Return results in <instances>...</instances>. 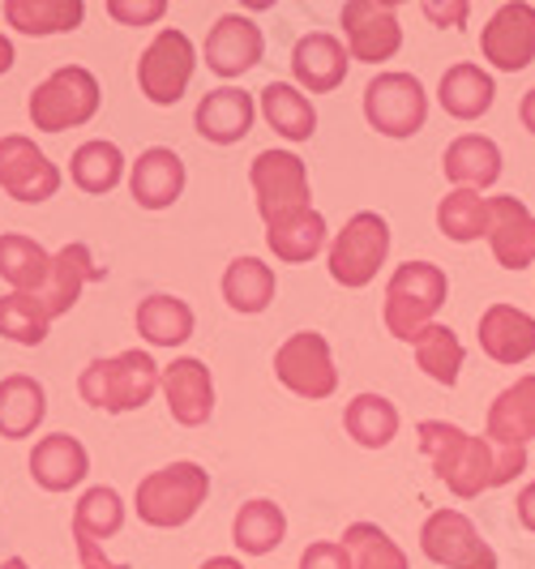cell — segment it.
Instances as JSON below:
<instances>
[{"label": "cell", "mask_w": 535, "mask_h": 569, "mask_svg": "<svg viewBox=\"0 0 535 569\" xmlns=\"http://www.w3.org/2000/svg\"><path fill=\"white\" fill-rule=\"evenodd\" d=\"M442 171H446L450 184L479 193V189L497 184V176H502V150H497L493 138H484V133H463V138H454L446 146Z\"/></svg>", "instance_id": "d4e9b609"}, {"label": "cell", "mask_w": 535, "mask_h": 569, "mask_svg": "<svg viewBox=\"0 0 535 569\" xmlns=\"http://www.w3.org/2000/svg\"><path fill=\"white\" fill-rule=\"evenodd\" d=\"M347 69H351V57L330 30H313L291 48V73H296L300 90H309V94L338 90L347 82Z\"/></svg>", "instance_id": "ffe728a7"}, {"label": "cell", "mask_w": 535, "mask_h": 569, "mask_svg": "<svg viewBox=\"0 0 535 569\" xmlns=\"http://www.w3.org/2000/svg\"><path fill=\"white\" fill-rule=\"evenodd\" d=\"M129 193L141 210H168L185 193V163L168 146L141 150L138 163L129 168Z\"/></svg>", "instance_id": "44dd1931"}, {"label": "cell", "mask_w": 535, "mask_h": 569, "mask_svg": "<svg viewBox=\"0 0 535 569\" xmlns=\"http://www.w3.org/2000/svg\"><path fill=\"white\" fill-rule=\"evenodd\" d=\"M48 317L43 309L30 300L27 291H9V296H0V335L13 342H22V347H39V342L48 339Z\"/></svg>", "instance_id": "60d3db41"}, {"label": "cell", "mask_w": 535, "mask_h": 569, "mask_svg": "<svg viewBox=\"0 0 535 569\" xmlns=\"http://www.w3.org/2000/svg\"><path fill=\"white\" fill-rule=\"evenodd\" d=\"M300 569H351V557L338 540H317L300 552Z\"/></svg>", "instance_id": "b9f144b4"}, {"label": "cell", "mask_w": 535, "mask_h": 569, "mask_svg": "<svg viewBox=\"0 0 535 569\" xmlns=\"http://www.w3.org/2000/svg\"><path fill=\"white\" fill-rule=\"evenodd\" d=\"M518 120L527 124V133H535V86L523 94V103H518Z\"/></svg>", "instance_id": "bcb514c9"}, {"label": "cell", "mask_w": 535, "mask_h": 569, "mask_svg": "<svg viewBox=\"0 0 535 569\" xmlns=\"http://www.w3.org/2000/svg\"><path fill=\"white\" fill-rule=\"evenodd\" d=\"M0 189L18 201H48L57 198L60 171L30 138L9 133L0 138Z\"/></svg>", "instance_id": "5bb4252c"}, {"label": "cell", "mask_w": 535, "mask_h": 569, "mask_svg": "<svg viewBox=\"0 0 535 569\" xmlns=\"http://www.w3.org/2000/svg\"><path fill=\"white\" fill-rule=\"evenodd\" d=\"M484 437L493 446H514V450H527V441H535V372L518 377L493 399Z\"/></svg>", "instance_id": "603a6c76"}, {"label": "cell", "mask_w": 535, "mask_h": 569, "mask_svg": "<svg viewBox=\"0 0 535 569\" xmlns=\"http://www.w3.org/2000/svg\"><path fill=\"white\" fill-rule=\"evenodd\" d=\"M420 548L442 569H497L493 543L476 531L463 510H433L420 527Z\"/></svg>", "instance_id": "9c48e42d"}, {"label": "cell", "mask_w": 535, "mask_h": 569, "mask_svg": "<svg viewBox=\"0 0 535 569\" xmlns=\"http://www.w3.org/2000/svg\"><path fill=\"white\" fill-rule=\"evenodd\" d=\"M86 18L82 0H9L4 4V22L22 34H65V30H78Z\"/></svg>", "instance_id": "f1b7e54d"}, {"label": "cell", "mask_w": 535, "mask_h": 569, "mask_svg": "<svg viewBox=\"0 0 535 569\" xmlns=\"http://www.w3.org/2000/svg\"><path fill=\"white\" fill-rule=\"evenodd\" d=\"M484 236L502 270H527L535 261V214L518 198H488Z\"/></svg>", "instance_id": "9a60e30c"}, {"label": "cell", "mask_w": 535, "mask_h": 569, "mask_svg": "<svg viewBox=\"0 0 535 569\" xmlns=\"http://www.w3.org/2000/svg\"><path fill=\"white\" fill-rule=\"evenodd\" d=\"M467 0H454V4H437V0H428L424 4V13L437 22V27H463V18H467Z\"/></svg>", "instance_id": "ee69618b"}, {"label": "cell", "mask_w": 535, "mask_h": 569, "mask_svg": "<svg viewBox=\"0 0 535 569\" xmlns=\"http://www.w3.org/2000/svg\"><path fill=\"white\" fill-rule=\"evenodd\" d=\"M159 377H164V369L146 351H120L112 360H90L78 377V390L90 407L120 416V411L146 407L150 395L159 390Z\"/></svg>", "instance_id": "3957f363"}, {"label": "cell", "mask_w": 535, "mask_h": 569, "mask_svg": "<svg viewBox=\"0 0 535 569\" xmlns=\"http://www.w3.org/2000/svg\"><path fill=\"white\" fill-rule=\"evenodd\" d=\"M416 432H420V450L433 462L437 480L463 501H472L488 488L509 485L527 471V450L493 446L488 437H472L446 420H424Z\"/></svg>", "instance_id": "6da1fadb"}, {"label": "cell", "mask_w": 535, "mask_h": 569, "mask_svg": "<svg viewBox=\"0 0 535 569\" xmlns=\"http://www.w3.org/2000/svg\"><path fill=\"white\" fill-rule=\"evenodd\" d=\"M266 244H270V253L279 257V261H291V266L313 261L326 249V219L317 210H300V214H291L283 223H270L266 228Z\"/></svg>", "instance_id": "836d02e7"}, {"label": "cell", "mask_w": 535, "mask_h": 569, "mask_svg": "<svg viewBox=\"0 0 535 569\" xmlns=\"http://www.w3.org/2000/svg\"><path fill=\"white\" fill-rule=\"evenodd\" d=\"M275 377L300 399H330L338 390V369L330 356V342L317 330H300L275 351Z\"/></svg>", "instance_id": "8fae6325"}, {"label": "cell", "mask_w": 535, "mask_h": 569, "mask_svg": "<svg viewBox=\"0 0 535 569\" xmlns=\"http://www.w3.org/2000/svg\"><path fill=\"white\" fill-rule=\"evenodd\" d=\"M386 257H390V223L377 210H360L330 240V257L326 261H330V279L338 287L356 291V287H368L377 279Z\"/></svg>", "instance_id": "5b68a950"}, {"label": "cell", "mask_w": 535, "mask_h": 569, "mask_svg": "<svg viewBox=\"0 0 535 569\" xmlns=\"http://www.w3.org/2000/svg\"><path fill=\"white\" fill-rule=\"evenodd\" d=\"M194 64H198V52H194L189 34L176 27L159 30L155 43H150L138 60L141 94H146L150 103H159V108L180 103V94L189 90V78H194Z\"/></svg>", "instance_id": "30bf717a"}, {"label": "cell", "mask_w": 535, "mask_h": 569, "mask_svg": "<svg viewBox=\"0 0 535 569\" xmlns=\"http://www.w3.org/2000/svg\"><path fill=\"white\" fill-rule=\"evenodd\" d=\"M120 527H125V501L116 488L99 485L82 492V501L73 510V540H90L103 548V540L120 536Z\"/></svg>", "instance_id": "8d00e7d4"}, {"label": "cell", "mask_w": 535, "mask_h": 569, "mask_svg": "<svg viewBox=\"0 0 535 569\" xmlns=\"http://www.w3.org/2000/svg\"><path fill=\"white\" fill-rule=\"evenodd\" d=\"M261 52H266L261 27L240 18V13H224L206 34V69L219 73V78L249 73L254 64H261Z\"/></svg>", "instance_id": "2e32d148"}, {"label": "cell", "mask_w": 535, "mask_h": 569, "mask_svg": "<svg viewBox=\"0 0 535 569\" xmlns=\"http://www.w3.org/2000/svg\"><path fill=\"white\" fill-rule=\"evenodd\" d=\"M514 506H518V522L535 536V480L518 492V501H514Z\"/></svg>", "instance_id": "f6af8a7d"}, {"label": "cell", "mask_w": 535, "mask_h": 569, "mask_svg": "<svg viewBox=\"0 0 535 569\" xmlns=\"http://www.w3.org/2000/svg\"><path fill=\"white\" fill-rule=\"evenodd\" d=\"M437 228L450 236L454 244H472L488 231V198H479L472 189H454L437 206Z\"/></svg>", "instance_id": "f35d334b"}, {"label": "cell", "mask_w": 535, "mask_h": 569, "mask_svg": "<svg viewBox=\"0 0 535 569\" xmlns=\"http://www.w3.org/2000/svg\"><path fill=\"white\" fill-rule=\"evenodd\" d=\"M206 497H210V476L198 462H171L141 480L133 506L146 527L171 531V527H185L206 506Z\"/></svg>", "instance_id": "277c9868"}, {"label": "cell", "mask_w": 535, "mask_h": 569, "mask_svg": "<svg viewBox=\"0 0 535 569\" xmlns=\"http://www.w3.org/2000/svg\"><path fill=\"white\" fill-rule=\"evenodd\" d=\"M249 180H254L257 210H261L266 228L300 214V210H313L309 171L291 150H261L254 159V168H249Z\"/></svg>", "instance_id": "52a82bcc"}, {"label": "cell", "mask_w": 535, "mask_h": 569, "mask_svg": "<svg viewBox=\"0 0 535 569\" xmlns=\"http://www.w3.org/2000/svg\"><path fill=\"white\" fill-rule=\"evenodd\" d=\"M254 116H257L254 94H245L240 86H219V90H210V94L198 103L194 124H198V133L206 138V142L231 146V142H245V138H249Z\"/></svg>", "instance_id": "7402d4cb"}, {"label": "cell", "mask_w": 535, "mask_h": 569, "mask_svg": "<svg viewBox=\"0 0 535 569\" xmlns=\"http://www.w3.org/2000/svg\"><path fill=\"white\" fill-rule=\"evenodd\" d=\"M48 416V395L43 386L27 377V372H13L0 381V437L4 441H22L34 428L43 425Z\"/></svg>", "instance_id": "4316f807"}, {"label": "cell", "mask_w": 535, "mask_h": 569, "mask_svg": "<svg viewBox=\"0 0 535 569\" xmlns=\"http://www.w3.org/2000/svg\"><path fill=\"white\" fill-rule=\"evenodd\" d=\"M201 569H245V566H240L236 557H210V561H206Z\"/></svg>", "instance_id": "c3c4849f"}, {"label": "cell", "mask_w": 535, "mask_h": 569, "mask_svg": "<svg viewBox=\"0 0 535 569\" xmlns=\"http://www.w3.org/2000/svg\"><path fill=\"white\" fill-rule=\"evenodd\" d=\"M13 69V43L0 34V73H9Z\"/></svg>", "instance_id": "7dc6e473"}, {"label": "cell", "mask_w": 535, "mask_h": 569, "mask_svg": "<svg viewBox=\"0 0 535 569\" xmlns=\"http://www.w3.org/2000/svg\"><path fill=\"white\" fill-rule=\"evenodd\" d=\"M108 13H112L116 22H125V27H146V22H159V18L168 13V4H164V0H146V4L112 0V4H108Z\"/></svg>", "instance_id": "7bdbcfd3"}, {"label": "cell", "mask_w": 535, "mask_h": 569, "mask_svg": "<svg viewBox=\"0 0 535 569\" xmlns=\"http://www.w3.org/2000/svg\"><path fill=\"white\" fill-rule=\"evenodd\" d=\"M437 99H442L446 116H454V120H479V116L493 108L497 86H493V78H488L479 64L458 60V64H450V69L442 73Z\"/></svg>", "instance_id": "484cf974"}, {"label": "cell", "mask_w": 535, "mask_h": 569, "mask_svg": "<svg viewBox=\"0 0 535 569\" xmlns=\"http://www.w3.org/2000/svg\"><path fill=\"white\" fill-rule=\"evenodd\" d=\"M69 176H73V184L82 193L103 198V193H112L116 184H120V176H125V154H120L116 142H82L73 150V159H69Z\"/></svg>", "instance_id": "d590c367"}, {"label": "cell", "mask_w": 535, "mask_h": 569, "mask_svg": "<svg viewBox=\"0 0 535 569\" xmlns=\"http://www.w3.org/2000/svg\"><path fill=\"white\" fill-rule=\"evenodd\" d=\"M48 270H52V253L30 240V236H0V279L13 287V291H39L48 283Z\"/></svg>", "instance_id": "1f68e13d"}, {"label": "cell", "mask_w": 535, "mask_h": 569, "mask_svg": "<svg viewBox=\"0 0 535 569\" xmlns=\"http://www.w3.org/2000/svg\"><path fill=\"white\" fill-rule=\"evenodd\" d=\"M479 351L493 365H523L535 356V317L514 305H488L479 313Z\"/></svg>", "instance_id": "d6986e66"}, {"label": "cell", "mask_w": 535, "mask_h": 569, "mask_svg": "<svg viewBox=\"0 0 535 569\" xmlns=\"http://www.w3.org/2000/svg\"><path fill=\"white\" fill-rule=\"evenodd\" d=\"M99 112V82L82 64H65L43 86H34L30 94V120L43 133H60V129H78L90 116Z\"/></svg>", "instance_id": "8992f818"}, {"label": "cell", "mask_w": 535, "mask_h": 569, "mask_svg": "<svg viewBox=\"0 0 535 569\" xmlns=\"http://www.w3.org/2000/svg\"><path fill=\"white\" fill-rule=\"evenodd\" d=\"M159 386H164V399H168V411L176 425L201 428L215 416V381H210V369L194 356L171 360L164 377H159Z\"/></svg>", "instance_id": "e0dca14e"}, {"label": "cell", "mask_w": 535, "mask_h": 569, "mask_svg": "<svg viewBox=\"0 0 535 569\" xmlns=\"http://www.w3.org/2000/svg\"><path fill=\"white\" fill-rule=\"evenodd\" d=\"M365 120L386 138H412L428 120V94L416 73H377L365 86Z\"/></svg>", "instance_id": "ba28073f"}, {"label": "cell", "mask_w": 535, "mask_h": 569, "mask_svg": "<svg viewBox=\"0 0 535 569\" xmlns=\"http://www.w3.org/2000/svg\"><path fill=\"white\" fill-rule=\"evenodd\" d=\"M90 471V458H86V446L69 432H52L43 437L34 450H30V476L34 485L48 488V492H69L78 488Z\"/></svg>", "instance_id": "cb8c5ba5"}, {"label": "cell", "mask_w": 535, "mask_h": 569, "mask_svg": "<svg viewBox=\"0 0 535 569\" xmlns=\"http://www.w3.org/2000/svg\"><path fill=\"white\" fill-rule=\"evenodd\" d=\"M343 425L365 450H386L398 437V407L386 395H356L343 411Z\"/></svg>", "instance_id": "e575fe53"}, {"label": "cell", "mask_w": 535, "mask_h": 569, "mask_svg": "<svg viewBox=\"0 0 535 569\" xmlns=\"http://www.w3.org/2000/svg\"><path fill=\"white\" fill-rule=\"evenodd\" d=\"M261 116L287 142H309L317 133V112H313L309 94L291 82H270L261 90Z\"/></svg>", "instance_id": "83f0119b"}, {"label": "cell", "mask_w": 535, "mask_h": 569, "mask_svg": "<svg viewBox=\"0 0 535 569\" xmlns=\"http://www.w3.org/2000/svg\"><path fill=\"white\" fill-rule=\"evenodd\" d=\"M479 52L502 73L527 69L535 60V4H527V0L502 4L488 18V27L479 30Z\"/></svg>", "instance_id": "7c38bea8"}, {"label": "cell", "mask_w": 535, "mask_h": 569, "mask_svg": "<svg viewBox=\"0 0 535 569\" xmlns=\"http://www.w3.org/2000/svg\"><path fill=\"white\" fill-rule=\"evenodd\" d=\"M343 34H347V57L365 60V64H382L403 48V27H398L390 0L343 4Z\"/></svg>", "instance_id": "4fadbf2b"}, {"label": "cell", "mask_w": 535, "mask_h": 569, "mask_svg": "<svg viewBox=\"0 0 535 569\" xmlns=\"http://www.w3.org/2000/svg\"><path fill=\"white\" fill-rule=\"evenodd\" d=\"M275 270L261 257H236L224 274V300L236 313H261L275 300Z\"/></svg>", "instance_id": "f546056e"}, {"label": "cell", "mask_w": 535, "mask_h": 569, "mask_svg": "<svg viewBox=\"0 0 535 569\" xmlns=\"http://www.w3.org/2000/svg\"><path fill=\"white\" fill-rule=\"evenodd\" d=\"M283 536H287V513H283L275 501H266V497L240 506L236 522H231V540H236L240 552H249V557L275 552L283 543Z\"/></svg>", "instance_id": "d6a6232c"}, {"label": "cell", "mask_w": 535, "mask_h": 569, "mask_svg": "<svg viewBox=\"0 0 535 569\" xmlns=\"http://www.w3.org/2000/svg\"><path fill=\"white\" fill-rule=\"evenodd\" d=\"M95 279H103V270L95 266V257L86 244H65L57 257H52V270H48V283L39 287V291H27L30 300L43 309L48 321H57L60 313H69L73 305H78V296H82L86 283H95Z\"/></svg>", "instance_id": "ac0fdd59"}, {"label": "cell", "mask_w": 535, "mask_h": 569, "mask_svg": "<svg viewBox=\"0 0 535 569\" xmlns=\"http://www.w3.org/2000/svg\"><path fill=\"white\" fill-rule=\"evenodd\" d=\"M412 347H416V365L437 386L450 390L454 381H458V369H463V342H458V335H454L450 326H428Z\"/></svg>", "instance_id": "ab89813d"}, {"label": "cell", "mask_w": 535, "mask_h": 569, "mask_svg": "<svg viewBox=\"0 0 535 569\" xmlns=\"http://www.w3.org/2000/svg\"><path fill=\"white\" fill-rule=\"evenodd\" d=\"M338 543L347 548L351 569H412L407 566V552L377 522H351Z\"/></svg>", "instance_id": "74e56055"}, {"label": "cell", "mask_w": 535, "mask_h": 569, "mask_svg": "<svg viewBox=\"0 0 535 569\" xmlns=\"http://www.w3.org/2000/svg\"><path fill=\"white\" fill-rule=\"evenodd\" d=\"M138 335L150 347H180L194 335V309L180 296H146L138 305Z\"/></svg>", "instance_id": "4dcf8cb0"}, {"label": "cell", "mask_w": 535, "mask_h": 569, "mask_svg": "<svg viewBox=\"0 0 535 569\" xmlns=\"http://www.w3.org/2000/svg\"><path fill=\"white\" fill-rule=\"evenodd\" d=\"M450 296V279L433 261H403L386 283V330L403 342H416L433 326L437 309Z\"/></svg>", "instance_id": "7a4b0ae2"}, {"label": "cell", "mask_w": 535, "mask_h": 569, "mask_svg": "<svg viewBox=\"0 0 535 569\" xmlns=\"http://www.w3.org/2000/svg\"><path fill=\"white\" fill-rule=\"evenodd\" d=\"M0 569H30L22 557H9V561H0Z\"/></svg>", "instance_id": "681fc988"}]
</instances>
